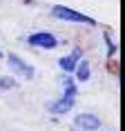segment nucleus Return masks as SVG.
Returning <instances> with one entry per match:
<instances>
[{"label": "nucleus", "mask_w": 125, "mask_h": 131, "mask_svg": "<svg viewBox=\"0 0 125 131\" xmlns=\"http://www.w3.org/2000/svg\"><path fill=\"white\" fill-rule=\"evenodd\" d=\"M74 73H76V80H81V82H87V80H90V73H92L90 62L81 58V60H78V64H76V69H74Z\"/></svg>", "instance_id": "obj_8"}, {"label": "nucleus", "mask_w": 125, "mask_h": 131, "mask_svg": "<svg viewBox=\"0 0 125 131\" xmlns=\"http://www.w3.org/2000/svg\"><path fill=\"white\" fill-rule=\"evenodd\" d=\"M83 58V53H81V49H74L69 56H62L60 60H58V67H60L65 73H74V69H76L78 60Z\"/></svg>", "instance_id": "obj_5"}, {"label": "nucleus", "mask_w": 125, "mask_h": 131, "mask_svg": "<svg viewBox=\"0 0 125 131\" xmlns=\"http://www.w3.org/2000/svg\"><path fill=\"white\" fill-rule=\"evenodd\" d=\"M74 124H76V129H81V131L101 129V120H98V116H94V113H78V116L74 118Z\"/></svg>", "instance_id": "obj_4"}, {"label": "nucleus", "mask_w": 125, "mask_h": 131, "mask_svg": "<svg viewBox=\"0 0 125 131\" xmlns=\"http://www.w3.org/2000/svg\"><path fill=\"white\" fill-rule=\"evenodd\" d=\"M16 80L14 78H9V76H5V78H0V89H5V91H9V89H14L16 87Z\"/></svg>", "instance_id": "obj_9"}, {"label": "nucleus", "mask_w": 125, "mask_h": 131, "mask_svg": "<svg viewBox=\"0 0 125 131\" xmlns=\"http://www.w3.org/2000/svg\"><path fill=\"white\" fill-rule=\"evenodd\" d=\"M7 64L11 67V71H14L16 76L25 78V80H31V78H34V67H31V64H27V62L22 60L20 56L7 53Z\"/></svg>", "instance_id": "obj_3"}, {"label": "nucleus", "mask_w": 125, "mask_h": 131, "mask_svg": "<svg viewBox=\"0 0 125 131\" xmlns=\"http://www.w3.org/2000/svg\"><path fill=\"white\" fill-rule=\"evenodd\" d=\"M72 107H74V100L69 98H58L54 102H47V111L54 116H65L67 111H72Z\"/></svg>", "instance_id": "obj_6"}, {"label": "nucleus", "mask_w": 125, "mask_h": 131, "mask_svg": "<svg viewBox=\"0 0 125 131\" xmlns=\"http://www.w3.org/2000/svg\"><path fill=\"white\" fill-rule=\"evenodd\" d=\"M29 47L34 49H45V51H51V49H56L60 42H58V38H56L54 34H49V31H36V34H31L27 38Z\"/></svg>", "instance_id": "obj_2"}, {"label": "nucleus", "mask_w": 125, "mask_h": 131, "mask_svg": "<svg viewBox=\"0 0 125 131\" xmlns=\"http://www.w3.org/2000/svg\"><path fill=\"white\" fill-rule=\"evenodd\" d=\"M78 96V89H76V82L74 78H62V98H69V100H76Z\"/></svg>", "instance_id": "obj_7"}, {"label": "nucleus", "mask_w": 125, "mask_h": 131, "mask_svg": "<svg viewBox=\"0 0 125 131\" xmlns=\"http://www.w3.org/2000/svg\"><path fill=\"white\" fill-rule=\"evenodd\" d=\"M51 16H54L56 20L76 22V25H90V27L96 25L94 18H90V16H85V14H78V11H74V9H69V7H62V5H56V7L51 9Z\"/></svg>", "instance_id": "obj_1"}, {"label": "nucleus", "mask_w": 125, "mask_h": 131, "mask_svg": "<svg viewBox=\"0 0 125 131\" xmlns=\"http://www.w3.org/2000/svg\"><path fill=\"white\" fill-rule=\"evenodd\" d=\"M0 58H5V53H2V51H0Z\"/></svg>", "instance_id": "obj_10"}]
</instances>
